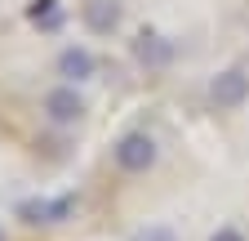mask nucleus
I'll return each mask as SVG.
<instances>
[{
  "instance_id": "1",
  "label": "nucleus",
  "mask_w": 249,
  "mask_h": 241,
  "mask_svg": "<svg viewBox=\"0 0 249 241\" xmlns=\"http://www.w3.org/2000/svg\"><path fill=\"white\" fill-rule=\"evenodd\" d=\"M111 157H116V165L124 170V174H147L151 165H156V139L151 134H142V130H129V134H120L116 139V147H111Z\"/></svg>"
},
{
  "instance_id": "2",
  "label": "nucleus",
  "mask_w": 249,
  "mask_h": 241,
  "mask_svg": "<svg viewBox=\"0 0 249 241\" xmlns=\"http://www.w3.org/2000/svg\"><path fill=\"white\" fill-rule=\"evenodd\" d=\"M209 103L213 107H223V112H236L249 103V72L240 67H227V72H218L209 80Z\"/></svg>"
},
{
  "instance_id": "3",
  "label": "nucleus",
  "mask_w": 249,
  "mask_h": 241,
  "mask_svg": "<svg viewBox=\"0 0 249 241\" xmlns=\"http://www.w3.org/2000/svg\"><path fill=\"white\" fill-rule=\"evenodd\" d=\"M80 22L93 36H111L124 22V5L120 0H80Z\"/></svg>"
},
{
  "instance_id": "4",
  "label": "nucleus",
  "mask_w": 249,
  "mask_h": 241,
  "mask_svg": "<svg viewBox=\"0 0 249 241\" xmlns=\"http://www.w3.org/2000/svg\"><path fill=\"white\" fill-rule=\"evenodd\" d=\"M71 210H76V197H31L18 205V219L27 223H62V219H71Z\"/></svg>"
},
{
  "instance_id": "5",
  "label": "nucleus",
  "mask_w": 249,
  "mask_h": 241,
  "mask_svg": "<svg viewBox=\"0 0 249 241\" xmlns=\"http://www.w3.org/2000/svg\"><path fill=\"white\" fill-rule=\"evenodd\" d=\"M45 116L53 120V125H76V120L85 116V99L76 94V85H71V80L45 94Z\"/></svg>"
},
{
  "instance_id": "6",
  "label": "nucleus",
  "mask_w": 249,
  "mask_h": 241,
  "mask_svg": "<svg viewBox=\"0 0 249 241\" xmlns=\"http://www.w3.org/2000/svg\"><path fill=\"white\" fill-rule=\"evenodd\" d=\"M174 54H178V45H174L169 36H160V32H142V36L134 40V58H138L142 67H169Z\"/></svg>"
},
{
  "instance_id": "7",
  "label": "nucleus",
  "mask_w": 249,
  "mask_h": 241,
  "mask_svg": "<svg viewBox=\"0 0 249 241\" xmlns=\"http://www.w3.org/2000/svg\"><path fill=\"white\" fill-rule=\"evenodd\" d=\"M93 67H98V63H93V54H89V49H80V45H67V49L58 54V76H67L71 85L89 80V76H93Z\"/></svg>"
},
{
  "instance_id": "8",
  "label": "nucleus",
  "mask_w": 249,
  "mask_h": 241,
  "mask_svg": "<svg viewBox=\"0 0 249 241\" xmlns=\"http://www.w3.org/2000/svg\"><path fill=\"white\" fill-rule=\"evenodd\" d=\"M27 18L40 27V32H53V27L62 22V9H58V0H36V5L27 9Z\"/></svg>"
},
{
  "instance_id": "9",
  "label": "nucleus",
  "mask_w": 249,
  "mask_h": 241,
  "mask_svg": "<svg viewBox=\"0 0 249 241\" xmlns=\"http://www.w3.org/2000/svg\"><path fill=\"white\" fill-rule=\"evenodd\" d=\"M134 241H178V237H174L169 228H138Z\"/></svg>"
},
{
  "instance_id": "10",
  "label": "nucleus",
  "mask_w": 249,
  "mask_h": 241,
  "mask_svg": "<svg viewBox=\"0 0 249 241\" xmlns=\"http://www.w3.org/2000/svg\"><path fill=\"white\" fill-rule=\"evenodd\" d=\"M209 241H245V232H240V228H218Z\"/></svg>"
},
{
  "instance_id": "11",
  "label": "nucleus",
  "mask_w": 249,
  "mask_h": 241,
  "mask_svg": "<svg viewBox=\"0 0 249 241\" xmlns=\"http://www.w3.org/2000/svg\"><path fill=\"white\" fill-rule=\"evenodd\" d=\"M0 241H5V232H0Z\"/></svg>"
}]
</instances>
